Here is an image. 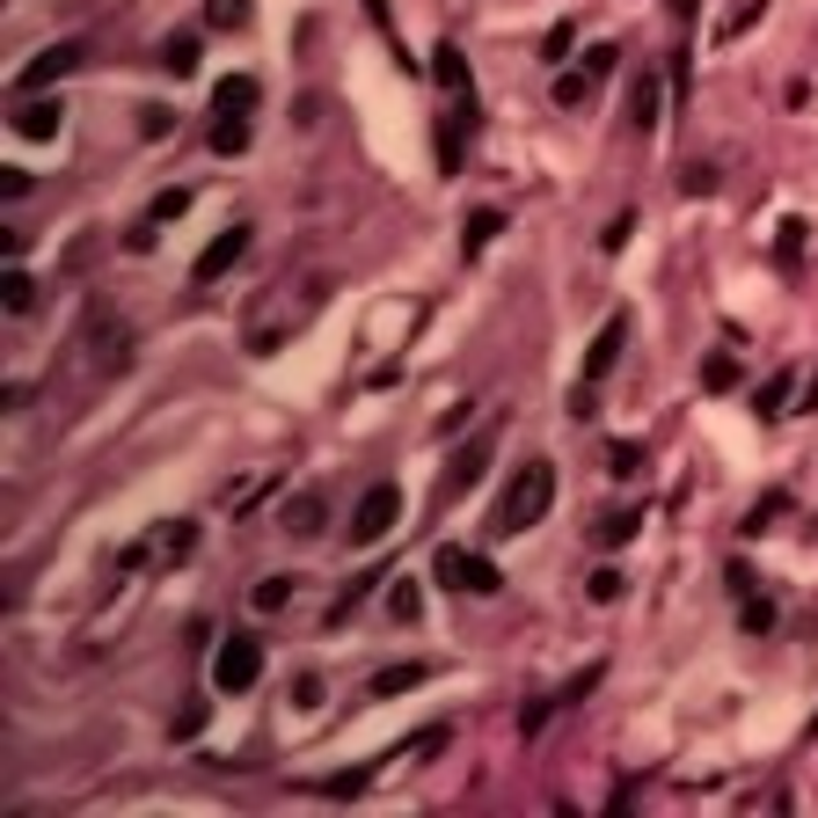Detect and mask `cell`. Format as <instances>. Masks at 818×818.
I'll list each match as a JSON object with an SVG mask.
<instances>
[{"mask_svg": "<svg viewBox=\"0 0 818 818\" xmlns=\"http://www.w3.org/2000/svg\"><path fill=\"white\" fill-rule=\"evenodd\" d=\"M622 344H628V314L614 308V314H606V322H600V337L585 344V381H592V387H600L606 373L622 365Z\"/></svg>", "mask_w": 818, "mask_h": 818, "instance_id": "obj_9", "label": "cell"}, {"mask_svg": "<svg viewBox=\"0 0 818 818\" xmlns=\"http://www.w3.org/2000/svg\"><path fill=\"white\" fill-rule=\"evenodd\" d=\"M402 527V490H395V482H373V490H365L359 505H351V549H381L387 533Z\"/></svg>", "mask_w": 818, "mask_h": 818, "instance_id": "obj_4", "label": "cell"}, {"mask_svg": "<svg viewBox=\"0 0 818 818\" xmlns=\"http://www.w3.org/2000/svg\"><path fill=\"white\" fill-rule=\"evenodd\" d=\"M804 234H811L804 219H782V227H774V256H782V264H804Z\"/></svg>", "mask_w": 818, "mask_h": 818, "instance_id": "obj_33", "label": "cell"}, {"mask_svg": "<svg viewBox=\"0 0 818 818\" xmlns=\"http://www.w3.org/2000/svg\"><path fill=\"white\" fill-rule=\"evenodd\" d=\"M197 59H205V45H197V29H176V37H161V51H154V67L176 73V81H191Z\"/></svg>", "mask_w": 818, "mask_h": 818, "instance_id": "obj_14", "label": "cell"}, {"mask_svg": "<svg viewBox=\"0 0 818 818\" xmlns=\"http://www.w3.org/2000/svg\"><path fill=\"white\" fill-rule=\"evenodd\" d=\"M497 438H505V424L490 417V424H482V432L468 438L454 460H446V476H438V505H454V497H468V490H476L482 468H490V454H497Z\"/></svg>", "mask_w": 818, "mask_h": 818, "instance_id": "obj_5", "label": "cell"}, {"mask_svg": "<svg viewBox=\"0 0 818 818\" xmlns=\"http://www.w3.org/2000/svg\"><path fill=\"white\" fill-rule=\"evenodd\" d=\"M197 731H205V701H191V709L176 717V738H197Z\"/></svg>", "mask_w": 818, "mask_h": 818, "instance_id": "obj_48", "label": "cell"}, {"mask_svg": "<svg viewBox=\"0 0 818 818\" xmlns=\"http://www.w3.org/2000/svg\"><path fill=\"white\" fill-rule=\"evenodd\" d=\"M460 124H476V103H454L438 118V176H460Z\"/></svg>", "mask_w": 818, "mask_h": 818, "instance_id": "obj_15", "label": "cell"}, {"mask_svg": "<svg viewBox=\"0 0 818 818\" xmlns=\"http://www.w3.org/2000/svg\"><path fill=\"white\" fill-rule=\"evenodd\" d=\"M154 241H161V227H154V219H140V227H132V234H124V249H132V256H146V249H154Z\"/></svg>", "mask_w": 818, "mask_h": 818, "instance_id": "obj_47", "label": "cell"}, {"mask_svg": "<svg viewBox=\"0 0 818 818\" xmlns=\"http://www.w3.org/2000/svg\"><path fill=\"white\" fill-rule=\"evenodd\" d=\"M636 533H643V505H622V512H606L600 527H592V541H600V549H628Z\"/></svg>", "mask_w": 818, "mask_h": 818, "instance_id": "obj_16", "label": "cell"}, {"mask_svg": "<svg viewBox=\"0 0 818 818\" xmlns=\"http://www.w3.org/2000/svg\"><path fill=\"white\" fill-rule=\"evenodd\" d=\"M790 395H796V373L782 365V373H768V381L753 387V417H782V409H790Z\"/></svg>", "mask_w": 818, "mask_h": 818, "instance_id": "obj_19", "label": "cell"}, {"mask_svg": "<svg viewBox=\"0 0 818 818\" xmlns=\"http://www.w3.org/2000/svg\"><path fill=\"white\" fill-rule=\"evenodd\" d=\"M614 67H622V51L614 45H585V73H592V81H606Z\"/></svg>", "mask_w": 818, "mask_h": 818, "instance_id": "obj_42", "label": "cell"}, {"mask_svg": "<svg viewBox=\"0 0 818 818\" xmlns=\"http://www.w3.org/2000/svg\"><path fill=\"white\" fill-rule=\"evenodd\" d=\"M256 679H264V636L234 628V636L213 650V687H219V695H249Z\"/></svg>", "mask_w": 818, "mask_h": 818, "instance_id": "obj_3", "label": "cell"}, {"mask_svg": "<svg viewBox=\"0 0 818 818\" xmlns=\"http://www.w3.org/2000/svg\"><path fill=\"white\" fill-rule=\"evenodd\" d=\"M292 592H300V578H292V570H278V578H264L256 592H249V606H256V614H286Z\"/></svg>", "mask_w": 818, "mask_h": 818, "instance_id": "obj_23", "label": "cell"}, {"mask_svg": "<svg viewBox=\"0 0 818 818\" xmlns=\"http://www.w3.org/2000/svg\"><path fill=\"white\" fill-rule=\"evenodd\" d=\"M73 67H81V45H45L23 73H15V96H45L51 81H67Z\"/></svg>", "mask_w": 818, "mask_h": 818, "instance_id": "obj_8", "label": "cell"}, {"mask_svg": "<svg viewBox=\"0 0 818 818\" xmlns=\"http://www.w3.org/2000/svg\"><path fill=\"white\" fill-rule=\"evenodd\" d=\"M432 81L446 88V96H468V59H460V45L446 37V45L432 51Z\"/></svg>", "mask_w": 818, "mask_h": 818, "instance_id": "obj_18", "label": "cell"}, {"mask_svg": "<svg viewBox=\"0 0 818 818\" xmlns=\"http://www.w3.org/2000/svg\"><path fill=\"white\" fill-rule=\"evenodd\" d=\"M701 387H709V395H731V387H738V359H731V351H709V359H701Z\"/></svg>", "mask_w": 818, "mask_h": 818, "instance_id": "obj_28", "label": "cell"}, {"mask_svg": "<svg viewBox=\"0 0 818 818\" xmlns=\"http://www.w3.org/2000/svg\"><path fill=\"white\" fill-rule=\"evenodd\" d=\"M365 782H373V774H322V782H308V796H359L365 790Z\"/></svg>", "mask_w": 818, "mask_h": 818, "instance_id": "obj_36", "label": "cell"}, {"mask_svg": "<svg viewBox=\"0 0 818 818\" xmlns=\"http://www.w3.org/2000/svg\"><path fill=\"white\" fill-rule=\"evenodd\" d=\"M497 234H505V213H497V205H482V213L460 219V249H468V256H482Z\"/></svg>", "mask_w": 818, "mask_h": 818, "instance_id": "obj_17", "label": "cell"}, {"mask_svg": "<svg viewBox=\"0 0 818 818\" xmlns=\"http://www.w3.org/2000/svg\"><path fill=\"white\" fill-rule=\"evenodd\" d=\"M432 578L446 585V592H460V600H490V592H505V578H497V563L476 549H460V541H446V549L432 555Z\"/></svg>", "mask_w": 818, "mask_h": 818, "instance_id": "obj_2", "label": "cell"}, {"mask_svg": "<svg viewBox=\"0 0 818 818\" xmlns=\"http://www.w3.org/2000/svg\"><path fill=\"white\" fill-rule=\"evenodd\" d=\"M606 476L636 482V476H643V446H636V438H614V446H606Z\"/></svg>", "mask_w": 818, "mask_h": 818, "instance_id": "obj_26", "label": "cell"}, {"mask_svg": "<svg viewBox=\"0 0 818 818\" xmlns=\"http://www.w3.org/2000/svg\"><path fill=\"white\" fill-rule=\"evenodd\" d=\"M249 0H205V29H249Z\"/></svg>", "mask_w": 818, "mask_h": 818, "instance_id": "obj_32", "label": "cell"}, {"mask_svg": "<svg viewBox=\"0 0 818 818\" xmlns=\"http://www.w3.org/2000/svg\"><path fill=\"white\" fill-rule=\"evenodd\" d=\"M278 533H292V541H314V533H329V490H292L286 505H278Z\"/></svg>", "mask_w": 818, "mask_h": 818, "instance_id": "obj_7", "label": "cell"}, {"mask_svg": "<svg viewBox=\"0 0 818 818\" xmlns=\"http://www.w3.org/2000/svg\"><path fill=\"white\" fill-rule=\"evenodd\" d=\"M549 505H555V460H527V468L505 482L497 512H490V541H519V533H533L541 519H549Z\"/></svg>", "mask_w": 818, "mask_h": 818, "instance_id": "obj_1", "label": "cell"}, {"mask_svg": "<svg viewBox=\"0 0 818 818\" xmlns=\"http://www.w3.org/2000/svg\"><path fill=\"white\" fill-rule=\"evenodd\" d=\"M804 409H818V373H811V387H804Z\"/></svg>", "mask_w": 818, "mask_h": 818, "instance_id": "obj_49", "label": "cell"}, {"mask_svg": "<svg viewBox=\"0 0 818 818\" xmlns=\"http://www.w3.org/2000/svg\"><path fill=\"white\" fill-rule=\"evenodd\" d=\"M658 110H665L658 73H636V81H628V132H658Z\"/></svg>", "mask_w": 818, "mask_h": 818, "instance_id": "obj_12", "label": "cell"}, {"mask_svg": "<svg viewBox=\"0 0 818 818\" xmlns=\"http://www.w3.org/2000/svg\"><path fill=\"white\" fill-rule=\"evenodd\" d=\"M424 679H432V665H417V658H402V665H381V673L365 679V695H373V701H387V695H417Z\"/></svg>", "mask_w": 818, "mask_h": 818, "instance_id": "obj_13", "label": "cell"}, {"mask_svg": "<svg viewBox=\"0 0 818 818\" xmlns=\"http://www.w3.org/2000/svg\"><path fill=\"white\" fill-rule=\"evenodd\" d=\"M140 132H146V140H169V132H176V110H169V103H146V110H140Z\"/></svg>", "mask_w": 818, "mask_h": 818, "instance_id": "obj_40", "label": "cell"}, {"mask_svg": "<svg viewBox=\"0 0 818 818\" xmlns=\"http://www.w3.org/2000/svg\"><path fill=\"white\" fill-rule=\"evenodd\" d=\"M570 45H578V23H555L549 37H541V59H549V67H563V59H570Z\"/></svg>", "mask_w": 818, "mask_h": 818, "instance_id": "obj_37", "label": "cell"}, {"mask_svg": "<svg viewBox=\"0 0 818 818\" xmlns=\"http://www.w3.org/2000/svg\"><path fill=\"white\" fill-rule=\"evenodd\" d=\"M256 103H264V81H256V73H227L213 88V118H249Z\"/></svg>", "mask_w": 818, "mask_h": 818, "instance_id": "obj_11", "label": "cell"}, {"mask_svg": "<svg viewBox=\"0 0 818 818\" xmlns=\"http://www.w3.org/2000/svg\"><path fill=\"white\" fill-rule=\"evenodd\" d=\"M373 585H381V570H359V578L344 585V592H337V606H329V628H344V622H351V614H359V606L373 600Z\"/></svg>", "mask_w": 818, "mask_h": 818, "instance_id": "obj_22", "label": "cell"}, {"mask_svg": "<svg viewBox=\"0 0 818 818\" xmlns=\"http://www.w3.org/2000/svg\"><path fill=\"white\" fill-rule=\"evenodd\" d=\"M249 234H256L249 219H234V227H219V234L205 241V249H197V264H191V286H219V278H227V270H234L241 256H249Z\"/></svg>", "mask_w": 818, "mask_h": 818, "instance_id": "obj_6", "label": "cell"}, {"mask_svg": "<svg viewBox=\"0 0 818 818\" xmlns=\"http://www.w3.org/2000/svg\"><path fill=\"white\" fill-rule=\"evenodd\" d=\"M679 191H687V197H709V191H717V169H709V161H695V169L679 176Z\"/></svg>", "mask_w": 818, "mask_h": 818, "instance_id": "obj_43", "label": "cell"}, {"mask_svg": "<svg viewBox=\"0 0 818 818\" xmlns=\"http://www.w3.org/2000/svg\"><path fill=\"white\" fill-rule=\"evenodd\" d=\"M760 15H768V0H746L738 15H723V29H717V37H723V45H731V37H746V29L760 23Z\"/></svg>", "mask_w": 818, "mask_h": 818, "instance_id": "obj_39", "label": "cell"}, {"mask_svg": "<svg viewBox=\"0 0 818 818\" xmlns=\"http://www.w3.org/2000/svg\"><path fill=\"white\" fill-rule=\"evenodd\" d=\"M782 512H790V490H768V497H760V505L746 512V527H738V533H746V541H753V533H768L774 519H782Z\"/></svg>", "mask_w": 818, "mask_h": 818, "instance_id": "obj_30", "label": "cell"}, {"mask_svg": "<svg viewBox=\"0 0 818 818\" xmlns=\"http://www.w3.org/2000/svg\"><path fill=\"white\" fill-rule=\"evenodd\" d=\"M191 213V183H169V191H154V205H146V219L154 227H169V219Z\"/></svg>", "mask_w": 818, "mask_h": 818, "instance_id": "obj_27", "label": "cell"}, {"mask_svg": "<svg viewBox=\"0 0 818 818\" xmlns=\"http://www.w3.org/2000/svg\"><path fill=\"white\" fill-rule=\"evenodd\" d=\"M29 191H37V176L8 161V169H0V197H29Z\"/></svg>", "mask_w": 818, "mask_h": 818, "instance_id": "obj_44", "label": "cell"}, {"mask_svg": "<svg viewBox=\"0 0 818 818\" xmlns=\"http://www.w3.org/2000/svg\"><path fill=\"white\" fill-rule=\"evenodd\" d=\"M0 308L29 314V308H37V278H29V270H8V278H0Z\"/></svg>", "mask_w": 818, "mask_h": 818, "instance_id": "obj_25", "label": "cell"}, {"mask_svg": "<svg viewBox=\"0 0 818 818\" xmlns=\"http://www.w3.org/2000/svg\"><path fill=\"white\" fill-rule=\"evenodd\" d=\"M446 746H454V731H446V723H424L417 738H402V746H395V760H432V753H446Z\"/></svg>", "mask_w": 818, "mask_h": 818, "instance_id": "obj_24", "label": "cell"}, {"mask_svg": "<svg viewBox=\"0 0 818 818\" xmlns=\"http://www.w3.org/2000/svg\"><path fill=\"white\" fill-rule=\"evenodd\" d=\"M249 140H256V132H249V118H213V132H205V146H213L219 161L249 154Z\"/></svg>", "mask_w": 818, "mask_h": 818, "instance_id": "obj_20", "label": "cell"}, {"mask_svg": "<svg viewBox=\"0 0 818 818\" xmlns=\"http://www.w3.org/2000/svg\"><path fill=\"white\" fill-rule=\"evenodd\" d=\"M8 124H15L23 140H59V124H67V103H59V96H15Z\"/></svg>", "mask_w": 818, "mask_h": 818, "instance_id": "obj_10", "label": "cell"}, {"mask_svg": "<svg viewBox=\"0 0 818 818\" xmlns=\"http://www.w3.org/2000/svg\"><path fill=\"white\" fill-rule=\"evenodd\" d=\"M292 709H322V679H314V673L292 679Z\"/></svg>", "mask_w": 818, "mask_h": 818, "instance_id": "obj_45", "label": "cell"}, {"mask_svg": "<svg viewBox=\"0 0 818 818\" xmlns=\"http://www.w3.org/2000/svg\"><path fill=\"white\" fill-rule=\"evenodd\" d=\"M387 614H395V622H417V614H424V585H417V578H395V592H387Z\"/></svg>", "mask_w": 818, "mask_h": 818, "instance_id": "obj_31", "label": "cell"}, {"mask_svg": "<svg viewBox=\"0 0 818 818\" xmlns=\"http://www.w3.org/2000/svg\"><path fill=\"white\" fill-rule=\"evenodd\" d=\"M628 234H636V213H614V219H606V234H600V249H606V256H622Z\"/></svg>", "mask_w": 818, "mask_h": 818, "instance_id": "obj_41", "label": "cell"}, {"mask_svg": "<svg viewBox=\"0 0 818 818\" xmlns=\"http://www.w3.org/2000/svg\"><path fill=\"white\" fill-rule=\"evenodd\" d=\"M738 628H746V636H768L774 628V600H753L746 592V600H738Z\"/></svg>", "mask_w": 818, "mask_h": 818, "instance_id": "obj_34", "label": "cell"}, {"mask_svg": "<svg viewBox=\"0 0 818 818\" xmlns=\"http://www.w3.org/2000/svg\"><path fill=\"white\" fill-rule=\"evenodd\" d=\"M585 592H592V600H600V606H614V600H622V592H628V578H622V570H614V563H606V570H592V578H585Z\"/></svg>", "mask_w": 818, "mask_h": 818, "instance_id": "obj_35", "label": "cell"}, {"mask_svg": "<svg viewBox=\"0 0 818 818\" xmlns=\"http://www.w3.org/2000/svg\"><path fill=\"white\" fill-rule=\"evenodd\" d=\"M570 417H578V424H592V417H600V402H592V381L570 387Z\"/></svg>", "mask_w": 818, "mask_h": 818, "instance_id": "obj_46", "label": "cell"}, {"mask_svg": "<svg viewBox=\"0 0 818 818\" xmlns=\"http://www.w3.org/2000/svg\"><path fill=\"white\" fill-rule=\"evenodd\" d=\"M592 88H600V81H592L585 67H563L549 96H555V110H585V103H592Z\"/></svg>", "mask_w": 818, "mask_h": 818, "instance_id": "obj_21", "label": "cell"}, {"mask_svg": "<svg viewBox=\"0 0 818 818\" xmlns=\"http://www.w3.org/2000/svg\"><path fill=\"white\" fill-rule=\"evenodd\" d=\"M191 549H197V527L191 519H169L161 527V563H191Z\"/></svg>", "mask_w": 818, "mask_h": 818, "instance_id": "obj_29", "label": "cell"}, {"mask_svg": "<svg viewBox=\"0 0 818 818\" xmlns=\"http://www.w3.org/2000/svg\"><path fill=\"white\" fill-rule=\"evenodd\" d=\"M146 555H161V533H154V541H124V549H118V578L146 570Z\"/></svg>", "mask_w": 818, "mask_h": 818, "instance_id": "obj_38", "label": "cell"}]
</instances>
